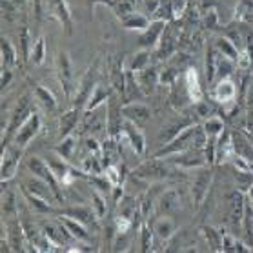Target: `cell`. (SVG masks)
<instances>
[{
	"mask_svg": "<svg viewBox=\"0 0 253 253\" xmlns=\"http://www.w3.org/2000/svg\"><path fill=\"white\" fill-rule=\"evenodd\" d=\"M175 173L177 171L171 168V162L168 161V159H162L161 161V157H153V159L142 162L140 166L135 168L133 169V177L146 180V182H161V180L173 177Z\"/></svg>",
	"mask_w": 253,
	"mask_h": 253,
	"instance_id": "cell-1",
	"label": "cell"
},
{
	"mask_svg": "<svg viewBox=\"0 0 253 253\" xmlns=\"http://www.w3.org/2000/svg\"><path fill=\"white\" fill-rule=\"evenodd\" d=\"M201 127L202 126H197V124H193V126H188L184 131L180 133V135H177L173 140H169V142H168L162 150L157 151L155 157L166 159V157H171V155H175V153H180V151H184V150L195 148V140H197V135H199V131H201Z\"/></svg>",
	"mask_w": 253,
	"mask_h": 253,
	"instance_id": "cell-2",
	"label": "cell"
},
{
	"mask_svg": "<svg viewBox=\"0 0 253 253\" xmlns=\"http://www.w3.org/2000/svg\"><path fill=\"white\" fill-rule=\"evenodd\" d=\"M31 115V98L29 95H22V97L18 98L17 104H15V108L11 111V117L7 119L6 122V129H4V146L7 144V140L11 138V135L18 131V127L22 126L24 121Z\"/></svg>",
	"mask_w": 253,
	"mask_h": 253,
	"instance_id": "cell-3",
	"label": "cell"
},
{
	"mask_svg": "<svg viewBox=\"0 0 253 253\" xmlns=\"http://www.w3.org/2000/svg\"><path fill=\"white\" fill-rule=\"evenodd\" d=\"M97 84H98V58L89 66V69L84 73V77H82L81 82H79V86L75 87L77 93H75V97H73L75 108H82V106L86 108V104L89 102L91 93Z\"/></svg>",
	"mask_w": 253,
	"mask_h": 253,
	"instance_id": "cell-4",
	"label": "cell"
},
{
	"mask_svg": "<svg viewBox=\"0 0 253 253\" xmlns=\"http://www.w3.org/2000/svg\"><path fill=\"white\" fill-rule=\"evenodd\" d=\"M28 169L33 175H37V177L44 178L47 184L51 186L53 193H55V197H57V201L64 202V195H62V190H60V180L57 178V175L51 171V168H49V164L47 162H44L42 159H39V157H31V159H28Z\"/></svg>",
	"mask_w": 253,
	"mask_h": 253,
	"instance_id": "cell-5",
	"label": "cell"
},
{
	"mask_svg": "<svg viewBox=\"0 0 253 253\" xmlns=\"http://www.w3.org/2000/svg\"><path fill=\"white\" fill-rule=\"evenodd\" d=\"M42 11L47 17L55 18L64 29L66 33L71 35V11H69V6L66 0H42Z\"/></svg>",
	"mask_w": 253,
	"mask_h": 253,
	"instance_id": "cell-6",
	"label": "cell"
},
{
	"mask_svg": "<svg viewBox=\"0 0 253 253\" xmlns=\"http://www.w3.org/2000/svg\"><path fill=\"white\" fill-rule=\"evenodd\" d=\"M166 159L171 162L173 166L186 168V169L206 166V161H208L206 150H201V148H190V150H184V151H180V153H175V155L166 157Z\"/></svg>",
	"mask_w": 253,
	"mask_h": 253,
	"instance_id": "cell-7",
	"label": "cell"
},
{
	"mask_svg": "<svg viewBox=\"0 0 253 253\" xmlns=\"http://www.w3.org/2000/svg\"><path fill=\"white\" fill-rule=\"evenodd\" d=\"M106 131L110 135V138H115L119 133L122 131L124 126V115H122V106H119V97L115 93L108 100V108H106Z\"/></svg>",
	"mask_w": 253,
	"mask_h": 253,
	"instance_id": "cell-8",
	"label": "cell"
},
{
	"mask_svg": "<svg viewBox=\"0 0 253 253\" xmlns=\"http://www.w3.org/2000/svg\"><path fill=\"white\" fill-rule=\"evenodd\" d=\"M41 127H42L41 117L37 115V113H31V115L24 121L22 126L18 127V131L15 133V137H13L15 146H18V148H22L24 150V148L37 137V133L41 131Z\"/></svg>",
	"mask_w": 253,
	"mask_h": 253,
	"instance_id": "cell-9",
	"label": "cell"
},
{
	"mask_svg": "<svg viewBox=\"0 0 253 253\" xmlns=\"http://www.w3.org/2000/svg\"><path fill=\"white\" fill-rule=\"evenodd\" d=\"M178 42H180V31H178L171 22L166 24V29H164V33H162V37H161V42H159L157 58H161V60L166 62L171 55H175Z\"/></svg>",
	"mask_w": 253,
	"mask_h": 253,
	"instance_id": "cell-10",
	"label": "cell"
},
{
	"mask_svg": "<svg viewBox=\"0 0 253 253\" xmlns=\"http://www.w3.org/2000/svg\"><path fill=\"white\" fill-rule=\"evenodd\" d=\"M213 180V171L210 168H201V171L197 173L193 178V184H191V199H193V206L199 208L202 204V201L206 199L208 191L211 188Z\"/></svg>",
	"mask_w": 253,
	"mask_h": 253,
	"instance_id": "cell-11",
	"label": "cell"
},
{
	"mask_svg": "<svg viewBox=\"0 0 253 253\" xmlns=\"http://www.w3.org/2000/svg\"><path fill=\"white\" fill-rule=\"evenodd\" d=\"M57 75L58 82L64 89V95L71 98V91H73V64L71 58L66 51H58L57 55Z\"/></svg>",
	"mask_w": 253,
	"mask_h": 253,
	"instance_id": "cell-12",
	"label": "cell"
},
{
	"mask_svg": "<svg viewBox=\"0 0 253 253\" xmlns=\"http://www.w3.org/2000/svg\"><path fill=\"white\" fill-rule=\"evenodd\" d=\"M182 208V195L177 188H169V190L162 191L159 199H157L155 210L159 215H168Z\"/></svg>",
	"mask_w": 253,
	"mask_h": 253,
	"instance_id": "cell-13",
	"label": "cell"
},
{
	"mask_svg": "<svg viewBox=\"0 0 253 253\" xmlns=\"http://www.w3.org/2000/svg\"><path fill=\"white\" fill-rule=\"evenodd\" d=\"M22 157V148H6L2 155V182H9L17 175V168Z\"/></svg>",
	"mask_w": 253,
	"mask_h": 253,
	"instance_id": "cell-14",
	"label": "cell"
},
{
	"mask_svg": "<svg viewBox=\"0 0 253 253\" xmlns=\"http://www.w3.org/2000/svg\"><path fill=\"white\" fill-rule=\"evenodd\" d=\"M20 188H22V190H26V191H29L31 195H37V197H41V199H46V201L51 202V204L57 201V197H55V193H53L51 186L47 184L44 178L37 177V175H35V177L26 178Z\"/></svg>",
	"mask_w": 253,
	"mask_h": 253,
	"instance_id": "cell-15",
	"label": "cell"
},
{
	"mask_svg": "<svg viewBox=\"0 0 253 253\" xmlns=\"http://www.w3.org/2000/svg\"><path fill=\"white\" fill-rule=\"evenodd\" d=\"M166 24H168L166 20L155 18V20L148 26V29L138 37V46L142 47V49H150V47L157 46V44L161 42V37H162V33H164V29H166Z\"/></svg>",
	"mask_w": 253,
	"mask_h": 253,
	"instance_id": "cell-16",
	"label": "cell"
},
{
	"mask_svg": "<svg viewBox=\"0 0 253 253\" xmlns=\"http://www.w3.org/2000/svg\"><path fill=\"white\" fill-rule=\"evenodd\" d=\"M42 233H44L55 246H64L69 239H73V237L69 235V231L66 230V226L60 222V219L46 220V222L42 224Z\"/></svg>",
	"mask_w": 253,
	"mask_h": 253,
	"instance_id": "cell-17",
	"label": "cell"
},
{
	"mask_svg": "<svg viewBox=\"0 0 253 253\" xmlns=\"http://www.w3.org/2000/svg\"><path fill=\"white\" fill-rule=\"evenodd\" d=\"M122 115L126 121H131L133 124L137 126H142L146 122L150 121L151 117V110L146 106V104L140 102H126L122 106Z\"/></svg>",
	"mask_w": 253,
	"mask_h": 253,
	"instance_id": "cell-18",
	"label": "cell"
},
{
	"mask_svg": "<svg viewBox=\"0 0 253 253\" xmlns=\"http://www.w3.org/2000/svg\"><path fill=\"white\" fill-rule=\"evenodd\" d=\"M60 215H66V217H71V219L79 220L82 224H86L87 228H97V213L95 210L89 206H71V208H64L60 210Z\"/></svg>",
	"mask_w": 253,
	"mask_h": 253,
	"instance_id": "cell-19",
	"label": "cell"
},
{
	"mask_svg": "<svg viewBox=\"0 0 253 253\" xmlns=\"http://www.w3.org/2000/svg\"><path fill=\"white\" fill-rule=\"evenodd\" d=\"M122 131L127 137V146H131L133 151L137 155H144L146 153V138H144V133L138 129L137 124H133L131 121H126L124 119V126H122Z\"/></svg>",
	"mask_w": 253,
	"mask_h": 253,
	"instance_id": "cell-20",
	"label": "cell"
},
{
	"mask_svg": "<svg viewBox=\"0 0 253 253\" xmlns=\"http://www.w3.org/2000/svg\"><path fill=\"white\" fill-rule=\"evenodd\" d=\"M137 77V82L140 89L144 91V95H150V93L155 91L157 84H161V71L155 68V66H148L144 68L142 71L135 73Z\"/></svg>",
	"mask_w": 253,
	"mask_h": 253,
	"instance_id": "cell-21",
	"label": "cell"
},
{
	"mask_svg": "<svg viewBox=\"0 0 253 253\" xmlns=\"http://www.w3.org/2000/svg\"><path fill=\"white\" fill-rule=\"evenodd\" d=\"M151 228H153V233H155L157 239L168 242L171 241L173 237L177 235V222L166 215H161L159 219H155L151 222Z\"/></svg>",
	"mask_w": 253,
	"mask_h": 253,
	"instance_id": "cell-22",
	"label": "cell"
},
{
	"mask_svg": "<svg viewBox=\"0 0 253 253\" xmlns=\"http://www.w3.org/2000/svg\"><path fill=\"white\" fill-rule=\"evenodd\" d=\"M213 97H215V102L219 104H230L235 100L237 97V86L235 82L231 81L230 77H224L220 79L219 84L213 89Z\"/></svg>",
	"mask_w": 253,
	"mask_h": 253,
	"instance_id": "cell-23",
	"label": "cell"
},
{
	"mask_svg": "<svg viewBox=\"0 0 253 253\" xmlns=\"http://www.w3.org/2000/svg\"><path fill=\"white\" fill-rule=\"evenodd\" d=\"M89 4H91V11H95V6H97V4H106V6H110L111 11L122 20V18L127 17L129 13H133L137 0H89Z\"/></svg>",
	"mask_w": 253,
	"mask_h": 253,
	"instance_id": "cell-24",
	"label": "cell"
},
{
	"mask_svg": "<svg viewBox=\"0 0 253 253\" xmlns=\"http://www.w3.org/2000/svg\"><path fill=\"white\" fill-rule=\"evenodd\" d=\"M184 87H186V93L190 95V100H191L193 104L201 102L202 98H204V91H202L201 81H199V73H197V69H195V68L186 69Z\"/></svg>",
	"mask_w": 253,
	"mask_h": 253,
	"instance_id": "cell-25",
	"label": "cell"
},
{
	"mask_svg": "<svg viewBox=\"0 0 253 253\" xmlns=\"http://www.w3.org/2000/svg\"><path fill=\"white\" fill-rule=\"evenodd\" d=\"M6 241L9 242V248H11L13 252H22L24 248V228H22V222H18V220L11 219L7 222V228H6Z\"/></svg>",
	"mask_w": 253,
	"mask_h": 253,
	"instance_id": "cell-26",
	"label": "cell"
},
{
	"mask_svg": "<svg viewBox=\"0 0 253 253\" xmlns=\"http://www.w3.org/2000/svg\"><path fill=\"white\" fill-rule=\"evenodd\" d=\"M244 197H242L241 191H233L230 197H228V208H230V219L233 224L242 226V219H244Z\"/></svg>",
	"mask_w": 253,
	"mask_h": 253,
	"instance_id": "cell-27",
	"label": "cell"
},
{
	"mask_svg": "<svg viewBox=\"0 0 253 253\" xmlns=\"http://www.w3.org/2000/svg\"><path fill=\"white\" fill-rule=\"evenodd\" d=\"M58 219H60V222L66 226V230L69 231V235L73 237L75 241L89 242V231H87L86 224H82V222L71 219V217H66V215H60Z\"/></svg>",
	"mask_w": 253,
	"mask_h": 253,
	"instance_id": "cell-28",
	"label": "cell"
},
{
	"mask_svg": "<svg viewBox=\"0 0 253 253\" xmlns=\"http://www.w3.org/2000/svg\"><path fill=\"white\" fill-rule=\"evenodd\" d=\"M150 62H151L150 49H138L137 53H133L131 57L127 58L126 69L127 71H133V73H138V71H142L144 68H148Z\"/></svg>",
	"mask_w": 253,
	"mask_h": 253,
	"instance_id": "cell-29",
	"label": "cell"
},
{
	"mask_svg": "<svg viewBox=\"0 0 253 253\" xmlns=\"http://www.w3.org/2000/svg\"><path fill=\"white\" fill-rule=\"evenodd\" d=\"M79 113H81V108H73V110L66 111L62 117H60V122H58V129H60V138L68 137L73 133L77 122H79Z\"/></svg>",
	"mask_w": 253,
	"mask_h": 253,
	"instance_id": "cell-30",
	"label": "cell"
},
{
	"mask_svg": "<svg viewBox=\"0 0 253 253\" xmlns=\"http://www.w3.org/2000/svg\"><path fill=\"white\" fill-rule=\"evenodd\" d=\"M111 95H113L111 87L102 86V84H97L95 89H93V93H91V98H89V102L86 104V108H84V110L86 111L97 110L98 106H102V102H108V100H110Z\"/></svg>",
	"mask_w": 253,
	"mask_h": 253,
	"instance_id": "cell-31",
	"label": "cell"
},
{
	"mask_svg": "<svg viewBox=\"0 0 253 253\" xmlns=\"http://www.w3.org/2000/svg\"><path fill=\"white\" fill-rule=\"evenodd\" d=\"M75 150H77V137L71 133L68 137L60 138V144L55 148V153L58 157H62L64 161H71L73 155H75Z\"/></svg>",
	"mask_w": 253,
	"mask_h": 253,
	"instance_id": "cell-32",
	"label": "cell"
},
{
	"mask_svg": "<svg viewBox=\"0 0 253 253\" xmlns=\"http://www.w3.org/2000/svg\"><path fill=\"white\" fill-rule=\"evenodd\" d=\"M122 26L126 29H129V31H146L148 29V26H150V20L144 17V15H140V13H129L127 17H124L121 20Z\"/></svg>",
	"mask_w": 253,
	"mask_h": 253,
	"instance_id": "cell-33",
	"label": "cell"
},
{
	"mask_svg": "<svg viewBox=\"0 0 253 253\" xmlns=\"http://www.w3.org/2000/svg\"><path fill=\"white\" fill-rule=\"evenodd\" d=\"M202 237L206 239L208 246L213 252H222V231L211 226H202Z\"/></svg>",
	"mask_w": 253,
	"mask_h": 253,
	"instance_id": "cell-34",
	"label": "cell"
},
{
	"mask_svg": "<svg viewBox=\"0 0 253 253\" xmlns=\"http://www.w3.org/2000/svg\"><path fill=\"white\" fill-rule=\"evenodd\" d=\"M35 98L37 102L41 104L42 108H46L47 111H53L57 108V100H55V95H53L47 87L44 86H37L35 87Z\"/></svg>",
	"mask_w": 253,
	"mask_h": 253,
	"instance_id": "cell-35",
	"label": "cell"
},
{
	"mask_svg": "<svg viewBox=\"0 0 253 253\" xmlns=\"http://www.w3.org/2000/svg\"><path fill=\"white\" fill-rule=\"evenodd\" d=\"M202 129H204V133H206L210 138H219V137H222V133H224V122H222V119H219V117H210V119L204 121Z\"/></svg>",
	"mask_w": 253,
	"mask_h": 253,
	"instance_id": "cell-36",
	"label": "cell"
},
{
	"mask_svg": "<svg viewBox=\"0 0 253 253\" xmlns=\"http://www.w3.org/2000/svg\"><path fill=\"white\" fill-rule=\"evenodd\" d=\"M47 164L51 168V171L57 175V178L60 180V184H62V180L68 177L69 173H71V168H69L68 161H64L62 157H55V159H47Z\"/></svg>",
	"mask_w": 253,
	"mask_h": 253,
	"instance_id": "cell-37",
	"label": "cell"
},
{
	"mask_svg": "<svg viewBox=\"0 0 253 253\" xmlns=\"http://www.w3.org/2000/svg\"><path fill=\"white\" fill-rule=\"evenodd\" d=\"M2 66L6 69H11L17 66V51L7 39H2Z\"/></svg>",
	"mask_w": 253,
	"mask_h": 253,
	"instance_id": "cell-38",
	"label": "cell"
},
{
	"mask_svg": "<svg viewBox=\"0 0 253 253\" xmlns=\"http://www.w3.org/2000/svg\"><path fill=\"white\" fill-rule=\"evenodd\" d=\"M24 197H26V201L29 202V206L35 208L39 213H53V208H51V202H47L46 199H41V197L37 195H31L29 191L22 190Z\"/></svg>",
	"mask_w": 253,
	"mask_h": 253,
	"instance_id": "cell-39",
	"label": "cell"
},
{
	"mask_svg": "<svg viewBox=\"0 0 253 253\" xmlns=\"http://www.w3.org/2000/svg\"><path fill=\"white\" fill-rule=\"evenodd\" d=\"M31 35H29V29L24 26L20 28V33H18V49L22 53V58L28 60V57H31Z\"/></svg>",
	"mask_w": 253,
	"mask_h": 253,
	"instance_id": "cell-40",
	"label": "cell"
},
{
	"mask_svg": "<svg viewBox=\"0 0 253 253\" xmlns=\"http://www.w3.org/2000/svg\"><path fill=\"white\" fill-rule=\"evenodd\" d=\"M215 47H217V51H219L220 55H224V57L231 58V60H237V55H239V51H237L235 44H233L230 39H226V37L219 39V41H217V44H215Z\"/></svg>",
	"mask_w": 253,
	"mask_h": 253,
	"instance_id": "cell-41",
	"label": "cell"
},
{
	"mask_svg": "<svg viewBox=\"0 0 253 253\" xmlns=\"http://www.w3.org/2000/svg\"><path fill=\"white\" fill-rule=\"evenodd\" d=\"M217 60H219V51L213 46L208 47L206 55V73H208V82L213 81V77L217 73Z\"/></svg>",
	"mask_w": 253,
	"mask_h": 253,
	"instance_id": "cell-42",
	"label": "cell"
},
{
	"mask_svg": "<svg viewBox=\"0 0 253 253\" xmlns=\"http://www.w3.org/2000/svg\"><path fill=\"white\" fill-rule=\"evenodd\" d=\"M44 58H46V41H44V37H39L31 47V60L39 66L44 62Z\"/></svg>",
	"mask_w": 253,
	"mask_h": 253,
	"instance_id": "cell-43",
	"label": "cell"
},
{
	"mask_svg": "<svg viewBox=\"0 0 253 253\" xmlns=\"http://www.w3.org/2000/svg\"><path fill=\"white\" fill-rule=\"evenodd\" d=\"M2 211L6 217H11L17 213V195L13 191L6 190L4 191V197H2Z\"/></svg>",
	"mask_w": 253,
	"mask_h": 253,
	"instance_id": "cell-44",
	"label": "cell"
},
{
	"mask_svg": "<svg viewBox=\"0 0 253 253\" xmlns=\"http://www.w3.org/2000/svg\"><path fill=\"white\" fill-rule=\"evenodd\" d=\"M91 208L95 210V213H97L98 219H102L104 215H106V211H108V204H106V199H104V195L98 190H93L91 191Z\"/></svg>",
	"mask_w": 253,
	"mask_h": 253,
	"instance_id": "cell-45",
	"label": "cell"
},
{
	"mask_svg": "<svg viewBox=\"0 0 253 253\" xmlns=\"http://www.w3.org/2000/svg\"><path fill=\"white\" fill-rule=\"evenodd\" d=\"M104 175L110 180L113 186H121L122 180H124V175H122V166L119 164H108L104 168Z\"/></svg>",
	"mask_w": 253,
	"mask_h": 253,
	"instance_id": "cell-46",
	"label": "cell"
},
{
	"mask_svg": "<svg viewBox=\"0 0 253 253\" xmlns=\"http://www.w3.org/2000/svg\"><path fill=\"white\" fill-rule=\"evenodd\" d=\"M233 150H235L237 155L244 157V159H250V157H253V148H250V146H248V142L244 140V137H241L239 133H235V135H233Z\"/></svg>",
	"mask_w": 253,
	"mask_h": 253,
	"instance_id": "cell-47",
	"label": "cell"
},
{
	"mask_svg": "<svg viewBox=\"0 0 253 253\" xmlns=\"http://www.w3.org/2000/svg\"><path fill=\"white\" fill-rule=\"evenodd\" d=\"M153 228L148 224H142L140 228V250L142 252H151V248H153Z\"/></svg>",
	"mask_w": 253,
	"mask_h": 253,
	"instance_id": "cell-48",
	"label": "cell"
},
{
	"mask_svg": "<svg viewBox=\"0 0 253 253\" xmlns=\"http://www.w3.org/2000/svg\"><path fill=\"white\" fill-rule=\"evenodd\" d=\"M239 20H252L253 18V0H241L235 9Z\"/></svg>",
	"mask_w": 253,
	"mask_h": 253,
	"instance_id": "cell-49",
	"label": "cell"
},
{
	"mask_svg": "<svg viewBox=\"0 0 253 253\" xmlns=\"http://www.w3.org/2000/svg\"><path fill=\"white\" fill-rule=\"evenodd\" d=\"M235 66L241 71H246V69H250V66H252V53H250V49L248 47H242L241 51H239V55H237V60H235Z\"/></svg>",
	"mask_w": 253,
	"mask_h": 253,
	"instance_id": "cell-50",
	"label": "cell"
},
{
	"mask_svg": "<svg viewBox=\"0 0 253 253\" xmlns=\"http://www.w3.org/2000/svg\"><path fill=\"white\" fill-rule=\"evenodd\" d=\"M155 18H159V20H171L173 18V11H171V2L169 0H162L161 6H159V9H157L155 13Z\"/></svg>",
	"mask_w": 253,
	"mask_h": 253,
	"instance_id": "cell-51",
	"label": "cell"
},
{
	"mask_svg": "<svg viewBox=\"0 0 253 253\" xmlns=\"http://www.w3.org/2000/svg\"><path fill=\"white\" fill-rule=\"evenodd\" d=\"M171 2V11L173 18H182L184 17L186 9H188V0H169Z\"/></svg>",
	"mask_w": 253,
	"mask_h": 253,
	"instance_id": "cell-52",
	"label": "cell"
},
{
	"mask_svg": "<svg viewBox=\"0 0 253 253\" xmlns=\"http://www.w3.org/2000/svg\"><path fill=\"white\" fill-rule=\"evenodd\" d=\"M195 110H197V115L199 117H204V119H210V117L215 113V106H211L210 102H204V100H201V102L195 104Z\"/></svg>",
	"mask_w": 253,
	"mask_h": 253,
	"instance_id": "cell-53",
	"label": "cell"
},
{
	"mask_svg": "<svg viewBox=\"0 0 253 253\" xmlns=\"http://www.w3.org/2000/svg\"><path fill=\"white\" fill-rule=\"evenodd\" d=\"M217 13L215 11H208L206 13V17H204V28L206 29H213L215 26H217Z\"/></svg>",
	"mask_w": 253,
	"mask_h": 253,
	"instance_id": "cell-54",
	"label": "cell"
},
{
	"mask_svg": "<svg viewBox=\"0 0 253 253\" xmlns=\"http://www.w3.org/2000/svg\"><path fill=\"white\" fill-rule=\"evenodd\" d=\"M86 146H87V150L91 151V153H95V155H100V153H102V148L98 146V142L95 140V138H87Z\"/></svg>",
	"mask_w": 253,
	"mask_h": 253,
	"instance_id": "cell-55",
	"label": "cell"
},
{
	"mask_svg": "<svg viewBox=\"0 0 253 253\" xmlns=\"http://www.w3.org/2000/svg\"><path fill=\"white\" fill-rule=\"evenodd\" d=\"M161 2L162 0H144V6L150 13H155L159 9V6H161Z\"/></svg>",
	"mask_w": 253,
	"mask_h": 253,
	"instance_id": "cell-56",
	"label": "cell"
},
{
	"mask_svg": "<svg viewBox=\"0 0 253 253\" xmlns=\"http://www.w3.org/2000/svg\"><path fill=\"white\" fill-rule=\"evenodd\" d=\"M4 77H2V87H6L7 84H9V81H11V69H6L4 68Z\"/></svg>",
	"mask_w": 253,
	"mask_h": 253,
	"instance_id": "cell-57",
	"label": "cell"
},
{
	"mask_svg": "<svg viewBox=\"0 0 253 253\" xmlns=\"http://www.w3.org/2000/svg\"><path fill=\"white\" fill-rule=\"evenodd\" d=\"M248 106L253 108V86L250 87V91H248Z\"/></svg>",
	"mask_w": 253,
	"mask_h": 253,
	"instance_id": "cell-58",
	"label": "cell"
},
{
	"mask_svg": "<svg viewBox=\"0 0 253 253\" xmlns=\"http://www.w3.org/2000/svg\"><path fill=\"white\" fill-rule=\"evenodd\" d=\"M248 197H250V202L253 204V186H250V188H248Z\"/></svg>",
	"mask_w": 253,
	"mask_h": 253,
	"instance_id": "cell-59",
	"label": "cell"
},
{
	"mask_svg": "<svg viewBox=\"0 0 253 253\" xmlns=\"http://www.w3.org/2000/svg\"><path fill=\"white\" fill-rule=\"evenodd\" d=\"M250 171L253 173V162H252V164H250Z\"/></svg>",
	"mask_w": 253,
	"mask_h": 253,
	"instance_id": "cell-60",
	"label": "cell"
}]
</instances>
